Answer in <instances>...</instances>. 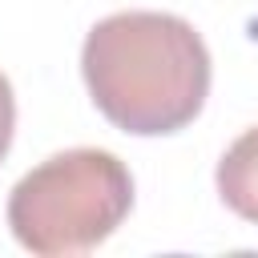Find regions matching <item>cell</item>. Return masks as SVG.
Returning a JSON list of instances; mask_svg holds the SVG:
<instances>
[{
    "label": "cell",
    "mask_w": 258,
    "mask_h": 258,
    "mask_svg": "<svg viewBox=\"0 0 258 258\" xmlns=\"http://www.w3.org/2000/svg\"><path fill=\"white\" fill-rule=\"evenodd\" d=\"M81 77L109 125L133 137H169L206 109L214 69L185 16L129 8L89 28Z\"/></svg>",
    "instance_id": "6da1fadb"
},
{
    "label": "cell",
    "mask_w": 258,
    "mask_h": 258,
    "mask_svg": "<svg viewBox=\"0 0 258 258\" xmlns=\"http://www.w3.org/2000/svg\"><path fill=\"white\" fill-rule=\"evenodd\" d=\"M133 210L129 165L93 145L60 149L28 169L8 194V230L36 258L97 250Z\"/></svg>",
    "instance_id": "7a4b0ae2"
},
{
    "label": "cell",
    "mask_w": 258,
    "mask_h": 258,
    "mask_svg": "<svg viewBox=\"0 0 258 258\" xmlns=\"http://www.w3.org/2000/svg\"><path fill=\"white\" fill-rule=\"evenodd\" d=\"M218 198L242 218L258 226V125L234 137V145L218 161Z\"/></svg>",
    "instance_id": "3957f363"
},
{
    "label": "cell",
    "mask_w": 258,
    "mask_h": 258,
    "mask_svg": "<svg viewBox=\"0 0 258 258\" xmlns=\"http://www.w3.org/2000/svg\"><path fill=\"white\" fill-rule=\"evenodd\" d=\"M12 133H16V93H12V81L0 73V161L12 149Z\"/></svg>",
    "instance_id": "277c9868"
}]
</instances>
